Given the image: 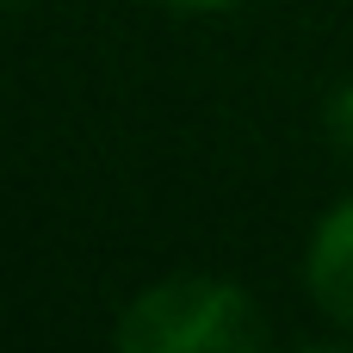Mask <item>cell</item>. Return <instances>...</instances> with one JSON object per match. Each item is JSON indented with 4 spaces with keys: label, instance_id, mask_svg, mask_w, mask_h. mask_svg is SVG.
<instances>
[{
    "label": "cell",
    "instance_id": "cell-1",
    "mask_svg": "<svg viewBox=\"0 0 353 353\" xmlns=\"http://www.w3.org/2000/svg\"><path fill=\"white\" fill-rule=\"evenodd\" d=\"M267 341L261 304L230 279H161L118 316L124 353H248Z\"/></svg>",
    "mask_w": 353,
    "mask_h": 353
},
{
    "label": "cell",
    "instance_id": "cell-2",
    "mask_svg": "<svg viewBox=\"0 0 353 353\" xmlns=\"http://www.w3.org/2000/svg\"><path fill=\"white\" fill-rule=\"evenodd\" d=\"M310 292L335 323L353 329V199L323 217V230L310 242Z\"/></svg>",
    "mask_w": 353,
    "mask_h": 353
},
{
    "label": "cell",
    "instance_id": "cell-3",
    "mask_svg": "<svg viewBox=\"0 0 353 353\" xmlns=\"http://www.w3.org/2000/svg\"><path fill=\"white\" fill-rule=\"evenodd\" d=\"M329 124H335V137L353 149V87H341V93H335V112H329Z\"/></svg>",
    "mask_w": 353,
    "mask_h": 353
},
{
    "label": "cell",
    "instance_id": "cell-4",
    "mask_svg": "<svg viewBox=\"0 0 353 353\" xmlns=\"http://www.w3.org/2000/svg\"><path fill=\"white\" fill-rule=\"evenodd\" d=\"M161 6H174V12H217V6H236V0H161Z\"/></svg>",
    "mask_w": 353,
    "mask_h": 353
}]
</instances>
